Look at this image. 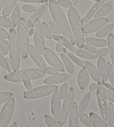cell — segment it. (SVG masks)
I'll return each instance as SVG.
<instances>
[{
	"instance_id": "6da1fadb",
	"label": "cell",
	"mask_w": 114,
	"mask_h": 127,
	"mask_svg": "<svg viewBox=\"0 0 114 127\" xmlns=\"http://www.w3.org/2000/svg\"><path fill=\"white\" fill-rule=\"evenodd\" d=\"M48 6L52 16L64 37L67 38L72 45L75 44L76 41L74 36L60 6L55 0H49Z\"/></svg>"
},
{
	"instance_id": "7a4b0ae2",
	"label": "cell",
	"mask_w": 114,
	"mask_h": 127,
	"mask_svg": "<svg viewBox=\"0 0 114 127\" xmlns=\"http://www.w3.org/2000/svg\"><path fill=\"white\" fill-rule=\"evenodd\" d=\"M68 16L76 44L77 47L81 49L85 45V38L80 15L76 8L70 7L68 10Z\"/></svg>"
},
{
	"instance_id": "3957f363",
	"label": "cell",
	"mask_w": 114,
	"mask_h": 127,
	"mask_svg": "<svg viewBox=\"0 0 114 127\" xmlns=\"http://www.w3.org/2000/svg\"><path fill=\"white\" fill-rule=\"evenodd\" d=\"M45 74V70L40 68H30L22 69L7 74L4 79L13 83H19L42 78Z\"/></svg>"
},
{
	"instance_id": "277c9868",
	"label": "cell",
	"mask_w": 114,
	"mask_h": 127,
	"mask_svg": "<svg viewBox=\"0 0 114 127\" xmlns=\"http://www.w3.org/2000/svg\"><path fill=\"white\" fill-rule=\"evenodd\" d=\"M28 26L26 19L21 17L17 25V38L19 42L20 55L22 59L28 58L29 47V35Z\"/></svg>"
},
{
	"instance_id": "5b68a950",
	"label": "cell",
	"mask_w": 114,
	"mask_h": 127,
	"mask_svg": "<svg viewBox=\"0 0 114 127\" xmlns=\"http://www.w3.org/2000/svg\"><path fill=\"white\" fill-rule=\"evenodd\" d=\"M8 39L11 66L13 71H16L20 65V52L17 32L14 29L11 28L9 31Z\"/></svg>"
},
{
	"instance_id": "8992f818",
	"label": "cell",
	"mask_w": 114,
	"mask_h": 127,
	"mask_svg": "<svg viewBox=\"0 0 114 127\" xmlns=\"http://www.w3.org/2000/svg\"><path fill=\"white\" fill-rule=\"evenodd\" d=\"M58 87L56 85H47L36 87L28 92L24 93V97L25 99H35L46 96L57 91Z\"/></svg>"
},
{
	"instance_id": "52a82bcc",
	"label": "cell",
	"mask_w": 114,
	"mask_h": 127,
	"mask_svg": "<svg viewBox=\"0 0 114 127\" xmlns=\"http://www.w3.org/2000/svg\"><path fill=\"white\" fill-rule=\"evenodd\" d=\"M75 93L74 89L72 87L70 88L68 90V94L64 99L62 108H61L60 115L58 119V122L61 125L65 124L67 122L68 117L71 111L73 104L74 103Z\"/></svg>"
},
{
	"instance_id": "ba28073f",
	"label": "cell",
	"mask_w": 114,
	"mask_h": 127,
	"mask_svg": "<svg viewBox=\"0 0 114 127\" xmlns=\"http://www.w3.org/2000/svg\"><path fill=\"white\" fill-rule=\"evenodd\" d=\"M15 107L14 97L5 102L0 112V127H8L13 116Z\"/></svg>"
},
{
	"instance_id": "9c48e42d",
	"label": "cell",
	"mask_w": 114,
	"mask_h": 127,
	"mask_svg": "<svg viewBox=\"0 0 114 127\" xmlns=\"http://www.w3.org/2000/svg\"><path fill=\"white\" fill-rule=\"evenodd\" d=\"M34 42L35 47L41 55H43L45 49V40L43 33L42 24L40 20L37 19L34 24Z\"/></svg>"
},
{
	"instance_id": "30bf717a",
	"label": "cell",
	"mask_w": 114,
	"mask_h": 127,
	"mask_svg": "<svg viewBox=\"0 0 114 127\" xmlns=\"http://www.w3.org/2000/svg\"><path fill=\"white\" fill-rule=\"evenodd\" d=\"M43 55L47 62L54 69L61 72L64 71V67L63 63L52 50L48 47H45Z\"/></svg>"
},
{
	"instance_id": "8fae6325",
	"label": "cell",
	"mask_w": 114,
	"mask_h": 127,
	"mask_svg": "<svg viewBox=\"0 0 114 127\" xmlns=\"http://www.w3.org/2000/svg\"><path fill=\"white\" fill-rule=\"evenodd\" d=\"M109 22V19L105 17L96 18L92 21L86 24L83 26L84 33H90L94 32L102 28V27L105 25Z\"/></svg>"
},
{
	"instance_id": "7c38bea8",
	"label": "cell",
	"mask_w": 114,
	"mask_h": 127,
	"mask_svg": "<svg viewBox=\"0 0 114 127\" xmlns=\"http://www.w3.org/2000/svg\"><path fill=\"white\" fill-rule=\"evenodd\" d=\"M61 99L59 92H55L52 96L51 109L53 118L57 120L59 119L61 112Z\"/></svg>"
},
{
	"instance_id": "4fadbf2b",
	"label": "cell",
	"mask_w": 114,
	"mask_h": 127,
	"mask_svg": "<svg viewBox=\"0 0 114 127\" xmlns=\"http://www.w3.org/2000/svg\"><path fill=\"white\" fill-rule=\"evenodd\" d=\"M29 54L32 59L36 64V65L43 70H46L47 65L41 54L39 53L37 50L33 45H30L29 47Z\"/></svg>"
},
{
	"instance_id": "5bb4252c",
	"label": "cell",
	"mask_w": 114,
	"mask_h": 127,
	"mask_svg": "<svg viewBox=\"0 0 114 127\" xmlns=\"http://www.w3.org/2000/svg\"><path fill=\"white\" fill-rule=\"evenodd\" d=\"M103 81L98 83L96 93H97L98 94L103 97L106 100H108L111 101V103H114V92L111 91L107 88L103 87Z\"/></svg>"
},
{
	"instance_id": "9a60e30c",
	"label": "cell",
	"mask_w": 114,
	"mask_h": 127,
	"mask_svg": "<svg viewBox=\"0 0 114 127\" xmlns=\"http://www.w3.org/2000/svg\"><path fill=\"white\" fill-rule=\"evenodd\" d=\"M79 115L78 105L74 102L69 115L68 127H79Z\"/></svg>"
},
{
	"instance_id": "2e32d148",
	"label": "cell",
	"mask_w": 114,
	"mask_h": 127,
	"mask_svg": "<svg viewBox=\"0 0 114 127\" xmlns=\"http://www.w3.org/2000/svg\"><path fill=\"white\" fill-rule=\"evenodd\" d=\"M77 81L79 87L81 90L85 89L87 87L90 81V76L85 67H83L79 71L77 77Z\"/></svg>"
},
{
	"instance_id": "e0dca14e",
	"label": "cell",
	"mask_w": 114,
	"mask_h": 127,
	"mask_svg": "<svg viewBox=\"0 0 114 127\" xmlns=\"http://www.w3.org/2000/svg\"><path fill=\"white\" fill-rule=\"evenodd\" d=\"M97 69L102 81L105 82L109 78V70L106 61L102 57L99 58L97 61Z\"/></svg>"
},
{
	"instance_id": "ac0fdd59",
	"label": "cell",
	"mask_w": 114,
	"mask_h": 127,
	"mask_svg": "<svg viewBox=\"0 0 114 127\" xmlns=\"http://www.w3.org/2000/svg\"><path fill=\"white\" fill-rule=\"evenodd\" d=\"M69 78V75L65 73L58 74L56 75L49 76L44 80V83L47 85H53L67 81Z\"/></svg>"
},
{
	"instance_id": "d6986e66",
	"label": "cell",
	"mask_w": 114,
	"mask_h": 127,
	"mask_svg": "<svg viewBox=\"0 0 114 127\" xmlns=\"http://www.w3.org/2000/svg\"><path fill=\"white\" fill-rule=\"evenodd\" d=\"M96 96L97 100L99 104L102 118L104 121H107L108 120V105L106 99L100 96L97 93H96Z\"/></svg>"
},
{
	"instance_id": "ffe728a7",
	"label": "cell",
	"mask_w": 114,
	"mask_h": 127,
	"mask_svg": "<svg viewBox=\"0 0 114 127\" xmlns=\"http://www.w3.org/2000/svg\"><path fill=\"white\" fill-rule=\"evenodd\" d=\"M105 1L106 0H100L99 1L96 2L92 6V7L90 8V10L88 11V12L86 15L85 16L82 20V24L83 25L84 24H86L87 22L90 21L92 19V17H93V16L95 15V13H96L99 8L104 4Z\"/></svg>"
},
{
	"instance_id": "44dd1931",
	"label": "cell",
	"mask_w": 114,
	"mask_h": 127,
	"mask_svg": "<svg viewBox=\"0 0 114 127\" xmlns=\"http://www.w3.org/2000/svg\"><path fill=\"white\" fill-rule=\"evenodd\" d=\"M85 66L86 68L87 69L89 74L91 75V78L93 79V80L97 83L101 82V78L95 65L91 62L87 61L85 62Z\"/></svg>"
},
{
	"instance_id": "7402d4cb",
	"label": "cell",
	"mask_w": 114,
	"mask_h": 127,
	"mask_svg": "<svg viewBox=\"0 0 114 127\" xmlns=\"http://www.w3.org/2000/svg\"><path fill=\"white\" fill-rule=\"evenodd\" d=\"M90 118L93 127H109L106 122L95 113H90Z\"/></svg>"
},
{
	"instance_id": "603a6c76",
	"label": "cell",
	"mask_w": 114,
	"mask_h": 127,
	"mask_svg": "<svg viewBox=\"0 0 114 127\" xmlns=\"http://www.w3.org/2000/svg\"><path fill=\"white\" fill-rule=\"evenodd\" d=\"M113 4L111 2H107V3L104 4L101 6L97 10L96 13H95V17L98 18L100 17L104 16L110 13L112 10Z\"/></svg>"
},
{
	"instance_id": "cb8c5ba5",
	"label": "cell",
	"mask_w": 114,
	"mask_h": 127,
	"mask_svg": "<svg viewBox=\"0 0 114 127\" xmlns=\"http://www.w3.org/2000/svg\"><path fill=\"white\" fill-rule=\"evenodd\" d=\"M85 42L87 44L98 47H104L108 44V42L105 40L95 37H87L85 38Z\"/></svg>"
},
{
	"instance_id": "d4e9b609",
	"label": "cell",
	"mask_w": 114,
	"mask_h": 127,
	"mask_svg": "<svg viewBox=\"0 0 114 127\" xmlns=\"http://www.w3.org/2000/svg\"><path fill=\"white\" fill-rule=\"evenodd\" d=\"M17 0H7L5 5L2 10V15L4 17H8L16 4Z\"/></svg>"
},
{
	"instance_id": "484cf974",
	"label": "cell",
	"mask_w": 114,
	"mask_h": 127,
	"mask_svg": "<svg viewBox=\"0 0 114 127\" xmlns=\"http://www.w3.org/2000/svg\"><path fill=\"white\" fill-rule=\"evenodd\" d=\"M48 7V3L46 2L44 4H43L37 10H36L35 13L31 16L30 18V20L32 21L35 22L36 20L38 19L42 16V15L45 12V11L47 10Z\"/></svg>"
},
{
	"instance_id": "4316f807",
	"label": "cell",
	"mask_w": 114,
	"mask_h": 127,
	"mask_svg": "<svg viewBox=\"0 0 114 127\" xmlns=\"http://www.w3.org/2000/svg\"><path fill=\"white\" fill-rule=\"evenodd\" d=\"M91 96V92H88L87 93L83 96L78 106V110L79 114H80V113H84V112L86 110V109L88 105V104L90 103Z\"/></svg>"
},
{
	"instance_id": "83f0119b",
	"label": "cell",
	"mask_w": 114,
	"mask_h": 127,
	"mask_svg": "<svg viewBox=\"0 0 114 127\" xmlns=\"http://www.w3.org/2000/svg\"><path fill=\"white\" fill-rule=\"evenodd\" d=\"M108 45L111 62H112L113 65L114 67V35L113 33H110L108 36Z\"/></svg>"
},
{
	"instance_id": "f1b7e54d",
	"label": "cell",
	"mask_w": 114,
	"mask_h": 127,
	"mask_svg": "<svg viewBox=\"0 0 114 127\" xmlns=\"http://www.w3.org/2000/svg\"><path fill=\"white\" fill-rule=\"evenodd\" d=\"M60 57L68 72H69L70 74L74 73V67L69 58L67 56H66V55H65L64 53L60 54Z\"/></svg>"
},
{
	"instance_id": "f546056e",
	"label": "cell",
	"mask_w": 114,
	"mask_h": 127,
	"mask_svg": "<svg viewBox=\"0 0 114 127\" xmlns=\"http://www.w3.org/2000/svg\"><path fill=\"white\" fill-rule=\"evenodd\" d=\"M20 10L19 6L18 4H16L15 7L13 8L12 12V16H11V19H12V22L13 25L16 26L19 23L20 20Z\"/></svg>"
},
{
	"instance_id": "4dcf8cb0",
	"label": "cell",
	"mask_w": 114,
	"mask_h": 127,
	"mask_svg": "<svg viewBox=\"0 0 114 127\" xmlns=\"http://www.w3.org/2000/svg\"><path fill=\"white\" fill-rule=\"evenodd\" d=\"M114 28L113 24H109L107 25L104 26L101 29L97 32L96 36L97 37L102 38L106 36L108 33H109L110 32L112 31L113 29Z\"/></svg>"
},
{
	"instance_id": "1f68e13d",
	"label": "cell",
	"mask_w": 114,
	"mask_h": 127,
	"mask_svg": "<svg viewBox=\"0 0 114 127\" xmlns=\"http://www.w3.org/2000/svg\"><path fill=\"white\" fill-rule=\"evenodd\" d=\"M44 119L45 123L48 127H63L56 119L49 115H45Z\"/></svg>"
},
{
	"instance_id": "d6a6232c",
	"label": "cell",
	"mask_w": 114,
	"mask_h": 127,
	"mask_svg": "<svg viewBox=\"0 0 114 127\" xmlns=\"http://www.w3.org/2000/svg\"><path fill=\"white\" fill-rule=\"evenodd\" d=\"M108 120L110 127H114V104L113 103L108 105Z\"/></svg>"
},
{
	"instance_id": "836d02e7",
	"label": "cell",
	"mask_w": 114,
	"mask_h": 127,
	"mask_svg": "<svg viewBox=\"0 0 114 127\" xmlns=\"http://www.w3.org/2000/svg\"><path fill=\"white\" fill-rule=\"evenodd\" d=\"M77 55L81 58H82L90 60H94L95 59V56L93 55V54H91L89 52L83 50L78 49L76 51Z\"/></svg>"
},
{
	"instance_id": "e575fe53",
	"label": "cell",
	"mask_w": 114,
	"mask_h": 127,
	"mask_svg": "<svg viewBox=\"0 0 114 127\" xmlns=\"http://www.w3.org/2000/svg\"><path fill=\"white\" fill-rule=\"evenodd\" d=\"M13 96V93L10 92L0 93V105L5 103Z\"/></svg>"
},
{
	"instance_id": "d590c367",
	"label": "cell",
	"mask_w": 114,
	"mask_h": 127,
	"mask_svg": "<svg viewBox=\"0 0 114 127\" xmlns=\"http://www.w3.org/2000/svg\"><path fill=\"white\" fill-rule=\"evenodd\" d=\"M42 28L43 33L45 37L48 39H52V32L50 27L48 26L47 23L45 22H43L42 23Z\"/></svg>"
},
{
	"instance_id": "8d00e7d4",
	"label": "cell",
	"mask_w": 114,
	"mask_h": 127,
	"mask_svg": "<svg viewBox=\"0 0 114 127\" xmlns=\"http://www.w3.org/2000/svg\"><path fill=\"white\" fill-rule=\"evenodd\" d=\"M0 26L4 27V28H13L15 27L8 19L0 16Z\"/></svg>"
},
{
	"instance_id": "74e56055",
	"label": "cell",
	"mask_w": 114,
	"mask_h": 127,
	"mask_svg": "<svg viewBox=\"0 0 114 127\" xmlns=\"http://www.w3.org/2000/svg\"><path fill=\"white\" fill-rule=\"evenodd\" d=\"M0 65L4 70L11 72V67L8 63V60L6 59L3 55H0Z\"/></svg>"
},
{
	"instance_id": "f35d334b",
	"label": "cell",
	"mask_w": 114,
	"mask_h": 127,
	"mask_svg": "<svg viewBox=\"0 0 114 127\" xmlns=\"http://www.w3.org/2000/svg\"><path fill=\"white\" fill-rule=\"evenodd\" d=\"M68 85L67 83H64L61 85L59 92V96L61 100L64 99L68 94Z\"/></svg>"
},
{
	"instance_id": "ab89813d",
	"label": "cell",
	"mask_w": 114,
	"mask_h": 127,
	"mask_svg": "<svg viewBox=\"0 0 114 127\" xmlns=\"http://www.w3.org/2000/svg\"><path fill=\"white\" fill-rule=\"evenodd\" d=\"M79 118L82 123L84 125H85L87 127H91L92 125L91 124V122L90 121V117H88V115L86 114L85 113H80L79 115Z\"/></svg>"
},
{
	"instance_id": "60d3db41",
	"label": "cell",
	"mask_w": 114,
	"mask_h": 127,
	"mask_svg": "<svg viewBox=\"0 0 114 127\" xmlns=\"http://www.w3.org/2000/svg\"><path fill=\"white\" fill-rule=\"evenodd\" d=\"M67 56L68 58H69L70 59V60H72L75 64H76L77 65L81 67H85V63L83 62L82 60H81L77 58L76 56H74L73 55H72V54L70 53H67Z\"/></svg>"
},
{
	"instance_id": "b9f144b4",
	"label": "cell",
	"mask_w": 114,
	"mask_h": 127,
	"mask_svg": "<svg viewBox=\"0 0 114 127\" xmlns=\"http://www.w3.org/2000/svg\"><path fill=\"white\" fill-rule=\"evenodd\" d=\"M108 70H109V76L110 81L114 87V67L110 63H108Z\"/></svg>"
},
{
	"instance_id": "7bdbcfd3",
	"label": "cell",
	"mask_w": 114,
	"mask_h": 127,
	"mask_svg": "<svg viewBox=\"0 0 114 127\" xmlns=\"http://www.w3.org/2000/svg\"><path fill=\"white\" fill-rule=\"evenodd\" d=\"M109 54V49L108 48L101 49L98 50L95 54V58H101L108 55Z\"/></svg>"
},
{
	"instance_id": "ee69618b",
	"label": "cell",
	"mask_w": 114,
	"mask_h": 127,
	"mask_svg": "<svg viewBox=\"0 0 114 127\" xmlns=\"http://www.w3.org/2000/svg\"><path fill=\"white\" fill-rule=\"evenodd\" d=\"M49 25H50V28L51 29L52 32L55 34L56 35H61V32L59 30V29H58V27H57V25L56 23H54L53 21H51L49 22Z\"/></svg>"
},
{
	"instance_id": "f6af8a7d",
	"label": "cell",
	"mask_w": 114,
	"mask_h": 127,
	"mask_svg": "<svg viewBox=\"0 0 114 127\" xmlns=\"http://www.w3.org/2000/svg\"><path fill=\"white\" fill-rule=\"evenodd\" d=\"M0 47H3L7 51L10 50V44L7 41L5 40V38L1 36H0Z\"/></svg>"
},
{
	"instance_id": "bcb514c9",
	"label": "cell",
	"mask_w": 114,
	"mask_h": 127,
	"mask_svg": "<svg viewBox=\"0 0 114 127\" xmlns=\"http://www.w3.org/2000/svg\"><path fill=\"white\" fill-rule=\"evenodd\" d=\"M57 3L63 7H70L72 4V2L70 0H58Z\"/></svg>"
},
{
	"instance_id": "7dc6e473",
	"label": "cell",
	"mask_w": 114,
	"mask_h": 127,
	"mask_svg": "<svg viewBox=\"0 0 114 127\" xmlns=\"http://www.w3.org/2000/svg\"><path fill=\"white\" fill-rule=\"evenodd\" d=\"M83 49L86 50L89 53L91 54H96V53L97 49L95 48V47H93L92 45H88V44H85L83 46Z\"/></svg>"
},
{
	"instance_id": "c3c4849f",
	"label": "cell",
	"mask_w": 114,
	"mask_h": 127,
	"mask_svg": "<svg viewBox=\"0 0 114 127\" xmlns=\"http://www.w3.org/2000/svg\"><path fill=\"white\" fill-rule=\"evenodd\" d=\"M22 9L26 12H34L36 11L35 7L31 5H29V4H25L22 7Z\"/></svg>"
},
{
	"instance_id": "681fc988",
	"label": "cell",
	"mask_w": 114,
	"mask_h": 127,
	"mask_svg": "<svg viewBox=\"0 0 114 127\" xmlns=\"http://www.w3.org/2000/svg\"><path fill=\"white\" fill-rule=\"evenodd\" d=\"M46 71L48 74L49 75H56L59 74V71L52 67H47Z\"/></svg>"
},
{
	"instance_id": "f907efd6",
	"label": "cell",
	"mask_w": 114,
	"mask_h": 127,
	"mask_svg": "<svg viewBox=\"0 0 114 127\" xmlns=\"http://www.w3.org/2000/svg\"><path fill=\"white\" fill-rule=\"evenodd\" d=\"M0 36H1V37L4 38H9V33L7 32L6 30H4L3 28H2L1 26H0Z\"/></svg>"
},
{
	"instance_id": "816d5d0a",
	"label": "cell",
	"mask_w": 114,
	"mask_h": 127,
	"mask_svg": "<svg viewBox=\"0 0 114 127\" xmlns=\"http://www.w3.org/2000/svg\"><path fill=\"white\" fill-rule=\"evenodd\" d=\"M20 2H26V3H44L43 0H19Z\"/></svg>"
},
{
	"instance_id": "f5cc1de1",
	"label": "cell",
	"mask_w": 114,
	"mask_h": 127,
	"mask_svg": "<svg viewBox=\"0 0 114 127\" xmlns=\"http://www.w3.org/2000/svg\"><path fill=\"white\" fill-rule=\"evenodd\" d=\"M24 87H25L26 89L28 90H30L32 89V88H33V86H32L30 80H28V81H25L23 82Z\"/></svg>"
},
{
	"instance_id": "db71d44e",
	"label": "cell",
	"mask_w": 114,
	"mask_h": 127,
	"mask_svg": "<svg viewBox=\"0 0 114 127\" xmlns=\"http://www.w3.org/2000/svg\"><path fill=\"white\" fill-rule=\"evenodd\" d=\"M97 83H93L91 84L90 86V88H89V90H90V92L92 93L93 92H94L95 90L97 89Z\"/></svg>"
},
{
	"instance_id": "11a10c76",
	"label": "cell",
	"mask_w": 114,
	"mask_h": 127,
	"mask_svg": "<svg viewBox=\"0 0 114 127\" xmlns=\"http://www.w3.org/2000/svg\"><path fill=\"white\" fill-rule=\"evenodd\" d=\"M104 86H105L107 89L111 90V91L114 92V87L113 86L112 84H110L108 83H105L104 82Z\"/></svg>"
},
{
	"instance_id": "9f6ffc18",
	"label": "cell",
	"mask_w": 114,
	"mask_h": 127,
	"mask_svg": "<svg viewBox=\"0 0 114 127\" xmlns=\"http://www.w3.org/2000/svg\"><path fill=\"white\" fill-rule=\"evenodd\" d=\"M26 24L28 25L29 28H33L34 26V24H33V22L32 21H31L30 19H27L26 20Z\"/></svg>"
},
{
	"instance_id": "6f0895ef",
	"label": "cell",
	"mask_w": 114,
	"mask_h": 127,
	"mask_svg": "<svg viewBox=\"0 0 114 127\" xmlns=\"http://www.w3.org/2000/svg\"><path fill=\"white\" fill-rule=\"evenodd\" d=\"M8 54V51L6 49H3V47H0V55H6Z\"/></svg>"
},
{
	"instance_id": "680465c9",
	"label": "cell",
	"mask_w": 114,
	"mask_h": 127,
	"mask_svg": "<svg viewBox=\"0 0 114 127\" xmlns=\"http://www.w3.org/2000/svg\"><path fill=\"white\" fill-rule=\"evenodd\" d=\"M7 0H0V11L2 8H3L4 5H5Z\"/></svg>"
},
{
	"instance_id": "91938a15",
	"label": "cell",
	"mask_w": 114,
	"mask_h": 127,
	"mask_svg": "<svg viewBox=\"0 0 114 127\" xmlns=\"http://www.w3.org/2000/svg\"><path fill=\"white\" fill-rule=\"evenodd\" d=\"M34 29L31 28L30 30L29 31V36H32L34 34Z\"/></svg>"
},
{
	"instance_id": "94428289",
	"label": "cell",
	"mask_w": 114,
	"mask_h": 127,
	"mask_svg": "<svg viewBox=\"0 0 114 127\" xmlns=\"http://www.w3.org/2000/svg\"><path fill=\"white\" fill-rule=\"evenodd\" d=\"M9 127H18V126H17V123L14 122V123H13L12 124H11V125Z\"/></svg>"
},
{
	"instance_id": "6125c7cd",
	"label": "cell",
	"mask_w": 114,
	"mask_h": 127,
	"mask_svg": "<svg viewBox=\"0 0 114 127\" xmlns=\"http://www.w3.org/2000/svg\"><path fill=\"white\" fill-rule=\"evenodd\" d=\"M79 0H72V4H74V5H75V4L77 3V2H78Z\"/></svg>"
},
{
	"instance_id": "be15d7a7",
	"label": "cell",
	"mask_w": 114,
	"mask_h": 127,
	"mask_svg": "<svg viewBox=\"0 0 114 127\" xmlns=\"http://www.w3.org/2000/svg\"><path fill=\"white\" fill-rule=\"evenodd\" d=\"M62 51L63 52V53H67V49H66V48H65V47H63V49H62Z\"/></svg>"
},
{
	"instance_id": "e7e4bbea",
	"label": "cell",
	"mask_w": 114,
	"mask_h": 127,
	"mask_svg": "<svg viewBox=\"0 0 114 127\" xmlns=\"http://www.w3.org/2000/svg\"><path fill=\"white\" fill-rule=\"evenodd\" d=\"M43 1H44V2H47V1H48V0H43Z\"/></svg>"
},
{
	"instance_id": "03108f58",
	"label": "cell",
	"mask_w": 114,
	"mask_h": 127,
	"mask_svg": "<svg viewBox=\"0 0 114 127\" xmlns=\"http://www.w3.org/2000/svg\"><path fill=\"white\" fill-rule=\"evenodd\" d=\"M93 1H96V2H98V1H99L100 0H93Z\"/></svg>"
},
{
	"instance_id": "003e7915",
	"label": "cell",
	"mask_w": 114,
	"mask_h": 127,
	"mask_svg": "<svg viewBox=\"0 0 114 127\" xmlns=\"http://www.w3.org/2000/svg\"></svg>"
}]
</instances>
